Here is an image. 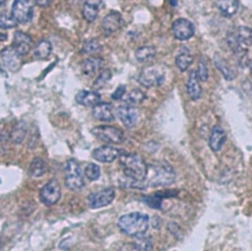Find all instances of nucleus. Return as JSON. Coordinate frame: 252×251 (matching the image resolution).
Returning a JSON list of instances; mask_svg holds the SVG:
<instances>
[{"mask_svg":"<svg viewBox=\"0 0 252 251\" xmlns=\"http://www.w3.org/2000/svg\"><path fill=\"white\" fill-rule=\"evenodd\" d=\"M119 163L126 177L133 182L132 185L139 188L145 186L144 181L147 175L148 165L141 156L122 152L119 156Z\"/></svg>","mask_w":252,"mask_h":251,"instance_id":"obj_1","label":"nucleus"},{"mask_svg":"<svg viewBox=\"0 0 252 251\" xmlns=\"http://www.w3.org/2000/svg\"><path fill=\"white\" fill-rule=\"evenodd\" d=\"M149 216L140 212H134L121 216L118 219L119 229L127 235L137 237L146 233L149 228Z\"/></svg>","mask_w":252,"mask_h":251,"instance_id":"obj_2","label":"nucleus"},{"mask_svg":"<svg viewBox=\"0 0 252 251\" xmlns=\"http://www.w3.org/2000/svg\"><path fill=\"white\" fill-rule=\"evenodd\" d=\"M176 179V173L169 165L148 166L144 184L151 187L168 186Z\"/></svg>","mask_w":252,"mask_h":251,"instance_id":"obj_3","label":"nucleus"},{"mask_svg":"<svg viewBox=\"0 0 252 251\" xmlns=\"http://www.w3.org/2000/svg\"><path fill=\"white\" fill-rule=\"evenodd\" d=\"M227 42L230 50L237 55H245L247 49L252 46V29L237 27L227 34Z\"/></svg>","mask_w":252,"mask_h":251,"instance_id":"obj_4","label":"nucleus"},{"mask_svg":"<svg viewBox=\"0 0 252 251\" xmlns=\"http://www.w3.org/2000/svg\"><path fill=\"white\" fill-rule=\"evenodd\" d=\"M65 185L72 191H80L84 185V176L80 165L76 160H68L65 169Z\"/></svg>","mask_w":252,"mask_h":251,"instance_id":"obj_5","label":"nucleus"},{"mask_svg":"<svg viewBox=\"0 0 252 251\" xmlns=\"http://www.w3.org/2000/svg\"><path fill=\"white\" fill-rule=\"evenodd\" d=\"M92 133L99 140L106 144H121L124 141L123 131L110 125H100L92 129Z\"/></svg>","mask_w":252,"mask_h":251,"instance_id":"obj_6","label":"nucleus"},{"mask_svg":"<svg viewBox=\"0 0 252 251\" xmlns=\"http://www.w3.org/2000/svg\"><path fill=\"white\" fill-rule=\"evenodd\" d=\"M33 0H15L11 9V16L18 24H26L33 19Z\"/></svg>","mask_w":252,"mask_h":251,"instance_id":"obj_7","label":"nucleus"},{"mask_svg":"<svg viewBox=\"0 0 252 251\" xmlns=\"http://www.w3.org/2000/svg\"><path fill=\"white\" fill-rule=\"evenodd\" d=\"M138 81L147 88L159 87L165 82V74L156 66H148L141 71Z\"/></svg>","mask_w":252,"mask_h":251,"instance_id":"obj_8","label":"nucleus"},{"mask_svg":"<svg viewBox=\"0 0 252 251\" xmlns=\"http://www.w3.org/2000/svg\"><path fill=\"white\" fill-rule=\"evenodd\" d=\"M61 197V187L57 179H50L41 190L40 199L47 206L56 204Z\"/></svg>","mask_w":252,"mask_h":251,"instance_id":"obj_9","label":"nucleus"},{"mask_svg":"<svg viewBox=\"0 0 252 251\" xmlns=\"http://www.w3.org/2000/svg\"><path fill=\"white\" fill-rule=\"evenodd\" d=\"M116 113L119 120L127 128L134 127L138 122L139 112L134 105L124 103L117 108Z\"/></svg>","mask_w":252,"mask_h":251,"instance_id":"obj_10","label":"nucleus"},{"mask_svg":"<svg viewBox=\"0 0 252 251\" xmlns=\"http://www.w3.org/2000/svg\"><path fill=\"white\" fill-rule=\"evenodd\" d=\"M115 197V191L112 188H105L92 193L88 197V204L91 209H100L109 205Z\"/></svg>","mask_w":252,"mask_h":251,"instance_id":"obj_11","label":"nucleus"},{"mask_svg":"<svg viewBox=\"0 0 252 251\" xmlns=\"http://www.w3.org/2000/svg\"><path fill=\"white\" fill-rule=\"evenodd\" d=\"M0 57H1L2 63L8 70L12 72L18 71L22 67V57L17 51L14 50L12 47L4 48L0 51Z\"/></svg>","mask_w":252,"mask_h":251,"instance_id":"obj_12","label":"nucleus"},{"mask_svg":"<svg viewBox=\"0 0 252 251\" xmlns=\"http://www.w3.org/2000/svg\"><path fill=\"white\" fill-rule=\"evenodd\" d=\"M173 34L178 41H187L194 35V26L187 19H177L173 24Z\"/></svg>","mask_w":252,"mask_h":251,"instance_id":"obj_13","label":"nucleus"},{"mask_svg":"<svg viewBox=\"0 0 252 251\" xmlns=\"http://www.w3.org/2000/svg\"><path fill=\"white\" fill-rule=\"evenodd\" d=\"M122 26L123 19L121 15L117 12H110L101 21V30L103 35L106 37L119 31Z\"/></svg>","mask_w":252,"mask_h":251,"instance_id":"obj_14","label":"nucleus"},{"mask_svg":"<svg viewBox=\"0 0 252 251\" xmlns=\"http://www.w3.org/2000/svg\"><path fill=\"white\" fill-rule=\"evenodd\" d=\"M121 150L109 145L101 146L94 150L93 157L100 163H112L121 155Z\"/></svg>","mask_w":252,"mask_h":251,"instance_id":"obj_15","label":"nucleus"},{"mask_svg":"<svg viewBox=\"0 0 252 251\" xmlns=\"http://www.w3.org/2000/svg\"><path fill=\"white\" fill-rule=\"evenodd\" d=\"M32 44H33V40L30 35H28L24 32L18 31L14 35L12 48L21 56H25L30 52V50L32 49Z\"/></svg>","mask_w":252,"mask_h":251,"instance_id":"obj_16","label":"nucleus"},{"mask_svg":"<svg viewBox=\"0 0 252 251\" xmlns=\"http://www.w3.org/2000/svg\"><path fill=\"white\" fill-rule=\"evenodd\" d=\"M93 116L103 122H111L114 120V108L108 102H99L93 106Z\"/></svg>","mask_w":252,"mask_h":251,"instance_id":"obj_17","label":"nucleus"},{"mask_svg":"<svg viewBox=\"0 0 252 251\" xmlns=\"http://www.w3.org/2000/svg\"><path fill=\"white\" fill-rule=\"evenodd\" d=\"M226 138H227V135L225 130L221 126H219V125L214 126L209 138V146L211 150L214 152H219L224 146L226 142Z\"/></svg>","mask_w":252,"mask_h":251,"instance_id":"obj_18","label":"nucleus"},{"mask_svg":"<svg viewBox=\"0 0 252 251\" xmlns=\"http://www.w3.org/2000/svg\"><path fill=\"white\" fill-rule=\"evenodd\" d=\"M101 4V0H86L82 9L83 18L89 23L94 22L99 15Z\"/></svg>","mask_w":252,"mask_h":251,"instance_id":"obj_19","label":"nucleus"},{"mask_svg":"<svg viewBox=\"0 0 252 251\" xmlns=\"http://www.w3.org/2000/svg\"><path fill=\"white\" fill-rule=\"evenodd\" d=\"M76 101L84 106H95L101 102V96L96 91H80L75 97Z\"/></svg>","mask_w":252,"mask_h":251,"instance_id":"obj_20","label":"nucleus"},{"mask_svg":"<svg viewBox=\"0 0 252 251\" xmlns=\"http://www.w3.org/2000/svg\"><path fill=\"white\" fill-rule=\"evenodd\" d=\"M186 91L191 100H197L198 99H200V97L202 95V89H201L196 71L190 72V74L188 76L187 84H186Z\"/></svg>","mask_w":252,"mask_h":251,"instance_id":"obj_21","label":"nucleus"},{"mask_svg":"<svg viewBox=\"0 0 252 251\" xmlns=\"http://www.w3.org/2000/svg\"><path fill=\"white\" fill-rule=\"evenodd\" d=\"M214 64H215L216 68L223 74V76L227 81H231V80L235 79V77H236L235 71L231 68L229 63L225 58H223L220 54H215Z\"/></svg>","mask_w":252,"mask_h":251,"instance_id":"obj_22","label":"nucleus"},{"mask_svg":"<svg viewBox=\"0 0 252 251\" xmlns=\"http://www.w3.org/2000/svg\"><path fill=\"white\" fill-rule=\"evenodd\" d=\"M103 65V59L101 57H89L85 59L81 64V69L83 74L86 76H93L99 70L101 69Z\"/></svg>","mask_w":252,"mask_h":251,"instance_id":"obj_23","label":"nucleus"},{"mask_svg":"<svg viewBox=\"0 0 252 251\" xmlns=\"http://www.w3.org/2000/svg\"><path fill=\"white\" fill-rule=\"evenodd\" d=\"M216 5L222 15L231 17L237 12L239 1L238 0H216Z\"/></svg>","mask_w":252,"mask_h":251,"instance_id":"obj_24","label":"nucleus"},{"mask_svg":"<svg viewBox=\"0 0 252 251\" xmlns=\"http://www.w3.org/2000/svg\"><path fill=\"white\" fill-rule=\"evenodd\" d=\"M51 51H52V46L50 42L48 40H42L34 48L33 54L35 58L44 60L50 57V55L51 54Z\"/></svg>","mask_w":252,"mask_h":251,"instance_id":"obj_25","label":"nucleus"},{"mask_svg":"<svg viewBox=\"0 0 252 251\" xmlns=\"http://www.w3.org/2000/svg\"><path fill=\"white\" fill-rule=\"evenodd\" d=\"M193 62V57L187 49H183L176 58V67L181 71H186Z\"/></svg>","mask_w":252,"mask_h":251,"instance_id":"obj_26","label":"nucleus"},{"mask_svg":"<svg viewBox=\"0 0 252 251\" xmlns=\"http://www.w3.org/2000/svg\"><path fill=\"white\" fill-rule=\"evenodd\" d=\"M47 171V164L42 158H35L30 165L29 173L34 177H41Z\"/></svg>","mask_w":252,"mask_h":251,"instance_id":"obj_27","label":"nucleus"},{"mask_svg":"<svg viewBox=\"0 0 252 251\" xmlns=\"http://www.w3.org/2000/svg\"><path fill=\"white\" fill-rule=\"evenodd\" d=\"M155 55H156V50L154 47H150V46L141 47L135 52L136 59L140 62H147L152 58H154Z\"/></svg>","mask_w":252,"mask_h":251,"instance_id":"obj_28","label":"nucleus"},{"mask_svg":"<svg viewBox=\"0 0 252 251\" xmlns=\"http://www.w3.org/2000/svg\"><path fill=\"white\" fill-rule=\"evenodd\" d=\"M26 133H27V129L25 126V123L22 121L18 122L11 132V139L15 144H20L23 142L26 136Z\"/></svg>","mask_w":252,"mask_h":251,"instance_id":"obj_29","label":"nucleus"},{"mask_svg":"<svg viewBox=\"0 0 252 251\" xmlns=\"http://www.w3.org/2000/svg\"><path fill=\"white\" fill-rule=\"evenodd\" d=\"M101 50V46L96 39H90L84 42L81 52L84 54H94Z\"/></svg>","mask_w":252,"mask_h":251,"instance_id":"obj_30","label":"nucleus"},{"mask_svg":"<svg viewBox=\"0 0 252 251\" xmlns=\"http://www.w3.org/2000/svg\"><path fill=\"white\" fill-rule=\"evenodd\" d=\"M111 71L109 69H103L100 72L99 76L97 77V79L95 80L94 84H93V88L95 90H100L101 88H103L105 86V84L111 79Z\"/></svg>","mask_w":252,"mask_h":251,"instance_id":"obj_31","label":"nucleus"},{"mask_svg":"<svg viewBox=\"0 0 252 251\" xmlns=\"http://www.w3.org/2000/svg\"><path fill=\"white\" fill-rule=\"evenodd\" d=\"M146 99V95L139 89H134L132 91H130V93L127 96V99H126V103L131 104V105H135V104H139L141 102H143Z\"/></svg>","mask_w":252,"mask_h":251,"instance_id":"obj_32","label":"nucleus"},{"mask_svg":"<svg viewBox=\"0 0 252 251\" xmlns=\"http://www.w3.org/2000/svg\"><path fill=\"white\" fill-rule=\"evenodd\" d=\"M136 241L134 242L137 251H152L153 249V243L150 237H146L143 235L137 236Z\"/></svg>","mask_w":252,"mask_h":251,"instance_id":"obj_33","label":"nucleus"},{"mask_svg":"<svg viewBox=\"0 0 252 251\" xmlns=\"http://www.w3.org/2000/svg\"><path fill=\"white\" fill-rule=\"evenodd\" d=\"M85 176L89 180H97L101 176V169L96 164L90 163L85 169Z\"/></svg>","mask_w":252,"mask_h":251,"instance_id":"obj_34","label":"nucleus"},{"mask_svg":"<svg viewBox=\"0 0 252 251\" xmlns=\"http://www.w3.org/2000/svg\"><path fill=\"white\" fill-rule=\"evenodd\" d=\"M18 25V23L14 20V18L11 15L2 14L0 15V29L3 30H9L13 29Z\"/></svg>","mask_w":252,"mask_h":251,"instance_id":"obj_35","label":"nucleus"},{"mask_svg":"<svg viewBox=\"0 0 252 251\" xmlns=\"http://www.w3.org/2000/svg\"><path fill=\"white\" fill-rule=\"evenodd\" d=\"M165 195L162 194V193H157L153 196H148L144 199V201L152 208H156V209H159L161 208V203H162V200L165 198L164 197Z\"/></svg>","mask_w":252,"mask_h":251,"instance_id":"obj_36","label":"nucleus"},{"mask_svg":"<svg viewBox=\"0 0 252 251\" xmlns=\"http://www.w3.org/2000/svg\"><path fill=\"white\" fill-rule=\"evenodd\" d=\"M196 74H197L199 81L205 82L208 79V66L206 64V61L203 58L199 62Z\"/></svg>","mask_w":252,"mask_h":251,"instance_id":"obj_37","label":"nucleus"},{"mask_svg":"<svg viewBox=\"0 0 252 251\" xmlns=\"http://www.w3.org/2000/svg\"><path fill=\"white\" fill-rule=\"evenodd\" d=\"M125 92H126V87H125L124 85H120V86H118V87L116 88V90L112 93L111 99L114 100H120V99L123 97V95L125 94Z\"/></svg>","mask_w":252,"mask_h":251,"instance_id":"obj_38","label":"nucleus"},{"mask_svg":"<svg viewBox=\"0 0 252 251\" xmlns=\"http://www.w3.org/2000/svg\"><path fill=\"white\" fill-rule=\"evenodd\" d=\"M118 251H137L134 243H124L120 246Z\"/></svg>","mask_w":252,"mask_h":251,"instance_id":"obj_39","label":"nucleus"},{"mask_svg":"<svg viewBox=\"0 0 252 251\" xmlns=\"http://www.w3.org/2000/svg\"><path fill=\"white\" fill-rule=\"evenodd\" d=\"M35 2L39 7L45 8V7H48L51 4L52 0H35Z\"/></svg>","mask_w":252,"mask_h":251,"instance_id":"obj_40","label":"nucleus"},{"mask_svg":"<svg viewBox=\"0 0 252 251\" xmlns=\"http://www.w3.org/2000/svg\"><path fill=\"white\" fill-rule=\"evenodd\" d=\"M6 39H7V36H6V35H4V34H2V33H0V41L3 42V41H5Z\"/></svg>","mask_w":252,"mask_h":251,"instance_id":"obj_41","label":"nucleus"},{"mask_svg":"<svg viewBox=\"0 0 252 251\" xmlns=\"http://www.w3.org/2000/svg\"><path fill=\"white\" fill-rule=\"evenodd\" d=\"M6 2V0H0V8H1Z\"/></svg>","mask_w":252,"mask_h":251,"instance_id":"obj_42","label":"nucleus"},{"mask_svg":"<svg viewBox=\"0 0 252 251\" xmlns=\"http://www.w3.org/2000/svg\"><path fill=\"white\" fill-rule=\"evenodd\" d=\"M170 1H171V3L175 6V5H176V0H170Z\"/></svg>","mask_w":252,"mask_h":251,"instance_id":"obj_43","label":"nucleus"},{"mask_svg":"<svg viewBox=\"0 0 252 251\" xmlns=\"http://www.w3.org/2000/svg\"><path fill=\"white\" fill-rule=\"evenodd\" d=\"M250 75H251V78H252V64L250 65Z\"/></svg>","mask_w":252,"mask_h":251,"instance_id":"obj_44","label":"nucleus"},{"mask_svg":"<svg viewBox=\"0 0 252 251\" xmlns=\"http://www.w3.org/2000/svg\"><path fill=\"white\" fill-rule=\"evenodd\" d=\"M67 1H76V0H67Z\"/></svg>","mask_w":252,"mask_h":251,"instance_id":"obj_45","label":"nucleus"}]
</instances>
